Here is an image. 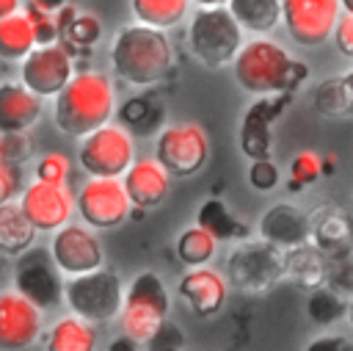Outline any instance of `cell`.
I'll return each mask as SVG.
<instances>
[{
    "label": "cell",
    "instance_id": "6da1fadb",
    "mask_svg": "<svg viewBox=\"0 0 353 351\" xmlns=\"http://www.w3.org/2000/svg\"><path fill=\"white\" fill-rule=\"evenodd\" d=\"M110 66L130 86H154L174 69L171 39L165 36V30L143 22L124 25L110 41Z\"/></svg>",
    "mask_w": 353,
    "mask_h": 351
},
{
    "label": "cell",
    "instance_id": "7a4b0ae2",
    "mask_svg": "<svg viewBox=\"0 0 353 351\" xmlns=\"http://www.w3.org/2000/svg\"><path fill=\"white\" fill-rule=\"evenodd\" d=\"M113 111H116V91L110 77L85 69V72H74L55 94L52 119L63 135L83 138L85 133L110 122Z\"/></svg>",
    "mask_w": 353,
    "mask_h": 351
},
{
    "label": "cell",
    "instance_id": "3957f363",
    "mask_svg": "<svg viewBox=\"0 0 353 351\" xmlns=\"http://www.w3.org/2000/svg\"><path fill=\"white\" fill-rule=\"evenodd\" d=\"M232 75L243 91L262 97L276 91H295L306 77V66L295 61L279 41L254 36L234 53Z\"/></svg>",
    "mask_w": 353,
    "mask_h": 351
},
{
    "label": "cell",
    "instance_id": "277c9868",
    "mask_svg": "<svg viewBox=\"0 0 353 351\" xmlns=\"http://www.w3.org/2000/svg\"><path fill=\"white\" fill-rule=\"evenodd\" d=\"M243 44V28L223 6H199L190 14L188 25V47L190 53L210 69H221L232 64L234 53Z\"/></svg>",
    "mask_w": 353,
    "mask_h": 351
},
{
    "label": "cell",
    "instance_id": "5b68a950",
    "mask_svg": "<svg viewBox=\"0 0 353 351\" xmlns=\"http://www.w3.org/2000/svg\"><path fill=\"white\" fill-rule=\"evenodd\" d=\"M168 307L171 301L163 279L154 271H141L124 287L121 296V310H119L121 334H127L138 345H146L152 334L160 329V323L168 318Z\"/></svg>",
    "mask_w": 353,
    "mask_h": 351
},
{
    "label": "cell",
    "instance_id": "8992f818",
    "mask_svg": "<svg viewBox=\"0 0 353 351\" xmlns=\"http://www.w3.org/2000/svg\"><path fill=\"white\" fill-rule=\"evenodd\" d=\"M121 296H124L121 276L102 265L94 271H85V274L66 276V282H63L66 307L74 315L85 318L88 323L113 321L121 310Z\"/></svg>",
    "mask_w": 353,
    "mask_h": 351
},
{
    "label": "cell",
    "instance_id": "52a82bcc",
    "mask_svg": "<svg viewBox=\"0 0 353 351\" xmlns=\"http://www.w3.org/2000/svg\"><path fill=\"white\" fill-rule=\"evenodd\" d=\"M284 252L268 240H245L226 257L223 279L232 290L259 296L268 293L284 274Z\"/></svg>",
    "mask_w": 353,
    "mask_h": 351
},
{
    "label": "cell",
    "instance_id": "ba28073f",
    "mask_svg": "<svg viewBox=\"0 0 353 351\" xmlns=\"http://www.w3.org/2000/svg\"><path fill=\"white\" fill-rule=\"evenodd\" d=\"M135 160L132 133L121 124H99L85 133L77 146V163L88 177H121Z\"/></svg>",
    "mask_w": 353,
    "mask_h": 351
},
{
    "label": "cell",
    "instance_id": "9c48e42d",
    "mask_svg": "<svg viewBox=\"0 0 353 351\" xmlns=\"http://www.w3.org/2000/svg\"><path fill=\"white\" fill-rule=\"evenodd\" d=\"M63 274L58 271L50 249L28 246L14 260V290L30 298L41 312L58 310L63 301Z\"/></svg>",
    "mask_w": 353,
    "mask_h": 351
},
{
    "label": "cell",
    "instance_id": "30bf717a",
    "mask_svg": "<svg viewBox=\"0 0 353 351\" xmlns=\"http://www.w3.org/2000/svg\"><path fill=\"white\" fill-rule=\"evenodd\" d=\"M210 158V138L207 133L193 124H168L157 133L154 141V160L171 177H190L196 174Z\"/></svg>",
    "mask_w": 353,
    "mask_h": 351
},
{
    "label": "cell",
    "instance_id": "8fae6325",
    "mask_svg": "<svg viewBox=\"0 0 353 351\" xmlns=\"http://www.w3.org/2000/svg\"><path fill=\"white\" fill-rule=\"evenodd\" d=\"M74 210L91 229H113L127 221L132 205L119 177H91L77 191Z\"/></svg>",
    "mask_w": 353,
    "mask_h": 351
},
{
    "label": "cell",
    "instance_id": "7c38bea8",
    "mask_svg": "<svg viewBox=\"0 0 353 351\" xmlns=\"http://www.w3.org/2000/svg\"><path fill=\"white\" fill-rule=\"evenodd\" d=\"M72 75H74V61L61 41L36 44L25 58H19V83L33 94H39L41 99L55 97Z\"/></svg>",
    "mask_w": 353,
    "mask_h": 351
},
{
    "label": "cell",
    "instance_id": "4fadbf2b",
    "mask_svg": "<svg viewBox=\"0 0 353 351\" xmlns=\"http://www.w3.org/2000/svg\"><path fill=\"white\" fill-rule=\"evenodd\" d=\"M342 14L339 0H281V22L301 47H320Z\"/></svg>",
    "mask_w": 353,
    "mask_h": 351
},
{
    "label": "cell",
    "instance_id": "5bb4252c",
    "mask_svg": "<svg viewBox=\"0 0 353 351\" xmlns=\"http://www.w3.org/2000/svg\"><path fill=\"white\" fill-rule=\"evenodd\" d=\"M17 202L28 216V221L36 227V232H52L66 221H72L74 213V196L66 182L33 180L19 191Z\"/></svg>",
    "mask_w": 353,
    "mask_h": 351
},
{
    "label": "cell",
    "instance_id": "9a60e30c",
    "mask_svg": "<svg viewBox=\"0 0 353 351\" xmlns=\"http://www.w3.org/2000/svg\"><path fill=\"white\" fill-rule=\"evenodd\" d=\"M47 249H50V254H52V260L63 276L85 274V271H94L105 263L102 243L88 224H69L66 221L63 227L52 229V240Z\"/></svg>",
    "mask_w": 353,
    "mask_h": 351
},
{
    "label": "cell",
    "instance_id": "2e32d148",
    "mask_svg": "<svg viewBox=\"0 0 353 351\" xmlns=\"http://www.w3.org/2000/svg\"><path fill=\"white\" fill-rule=\"evenodd\" d=\"M44 329V312L17 293L14 287L0 290V348L19 351L30 348Z\"/></svg>",
    "mask_w": 353,
    "mask_h": 351
},
{
    "label": "cell",
    "instance_id": "e0dca14e",
    "mask_svg": "<svg viewBox=\"0 0 353 351\" xmlns=\"http://www.w3.org/2000/svg\"><path fill=\"white\" fill-rule=\"evenodd\" d=\"M292 91H276L262 94L243 116L240 124V149L254 158H270V124L281 116V111L290 105Z\"/></svg>",
    "mask_w": 353,
    "mask_h": 351
},
{
    "label": "cell",
    "instance_id": "ac0fdd59",
    "mask_svg": "<svg viewBox=\"0 0 353 351\" xmlns=\"http://www.w3.org/2000/svg\"><path fill=\"white\" fill-rule=\"evenodd\" d=\"M176 293L196 318H210L226 304L229 285H226L223 274L204 268V265H193L188 274H182Z\"/></svg>",
    "mask_w": 353,
    "mask_h": 351
},
{
    "label": "cell",
    "instance_id": "d6986e66",
    "mask_svg": "<svg viewBox=\"0 0 353 351\" xmlns=\"http://www.w3.org/2000/svg\"><path fill=\"white\" fill-rule=\"evenodd\" d=\"M119 180L127 191L130 205L138 210H152V207L163 205V199L168 196V188H171V174L154 158L132 160Z\"/></svg>",
    "mask_w": 353,
    "mask_h": 351
},
{
    "label": "cell",
    "instance_id": "ffe728a7",
    "mask_svg": "<svg viewBox=\"0 0 353 351\" xmlns=\"http://www.w3.org/2000/svg\"><path fill=\"white\" fill-rule=\"evenodd\" d=\"M259 238L279 246L281 252L298 243L309 240V213H303L298 205L276 202L259 216Z\"/></svg>",
    "mask_w": 353,
    "mask_h": 351
},
{
    "label": "cell",
    "instance_id": "44dd1931",
    "mask_svg": "<svg viewBox=\"0 0 353 351\" xmlns=\"http://www.w3.org/2000/svg\"><path fill=\"white\" fill-rule=\"evenodd\" d=\"M41 119V97L17 80L0 83V135L28 133Z\"/></svg>",
    "mask_w": 353,
    "mask_h": 351
},
{
    "label": "cell",
    "instance_id": "7402d4cb",
    "mask_svg": "<svg viewBox=\"0 0 353 351\" xmlns=\"http://www.w3.org/2000/svg\"><path fill=\"white\" fill-rule=\"evenodd\" d=\"M309 240L325 254L347 252L353 249V218L342 207H323L309 216Z\"/></svg>",
    "mask_w": 353,
    "mask_h": 351
},
{
    "label": "cell",
    "instance_id": "603a6c76",
    "mask_svg": "<svg viewBox=\"0 0 353 351\" xmlns=\"http://www.w3.org/2000/svg\"><path fill=\"white\" fill-rule=\"evenodd\" d=\"M284 274L290 282L312 290L317 285L325 282V268H328V254L320 252L312 240L306 243H298V246H290L284 249Z\"/></svg>",
    "mask_w": 353,
    "mask_h": 351
},
{
    "label": "cell",
    "instance_id": "cb8c5ba5",
    "mask_svg": "<svg viewBox=\"0 0 353 351\" xmlns=\"http://www.w3.org/2000/svg\"><path fill=\"white\" fill-rule=\"evenodd\" d=\"M55 25H58V39L61 44L77 47V50H88L99 41L102 36V22L94 14H80L72 6H61L55 11Z\"/></svg>",
    "mask_w": 353,
    "mask_h": 351
},
{
    "label": "cell",
    "instance_id": "d4e9b609",
    "mask_svg": "<svg viewBox=\"0 0 353 351\" xmlns=\"http://www.w3.org/2000/svg\"><path fill=\"white\" fill-rule=\"evenodd\" d=\"M226 8L254 36H268L281 22V0H226Z\"/></svg>",
    "mask_w": 353,
    "mask_h": 351
},
{
    "label": "cell",
    "instance_id": "484cf974",
    "mask_svg": "<svg viewBox=\"0 0 353 351\" xmlns=\"http://www.w3.org/2000/svg\"><path fill=\"white\" fill-rule=\"evenodd\" d=\"M44 348L47 351H91V348H97L94 323H88L85 318H80L74 312L61 318L50 326Z\"/></svg>",
    "mask_w": 353,
    "mask_h": 351
},
{
    "label": "cell",
    "instance_id": "4316f807",
    "mask_svg": "<svg viewBox=\"0 0 353 351\" xmlns=\"http://www.w3.org/2000/svg\"><path fill=\"white\" fill-rule=\"evenodd\" d=\"M33 240H36V227L28 221L19 202L11 199V202L0 205V254L17 257Z\"/></svg>",
    "mask_w": 353,
    "mask_h": 351
},
{
    "label": "cell",
    "instance_id": "83f0119b",
    "mask_svg": "<svg viewBox=\"0 0 353 351\" xmlns=\"http://www.w3.org/2000/svg\"><path fill=\"white\" fill-rule=\"evenodd\" d=\"M33 47H36V36L22 8L8 17H0V58L3 61H19Z\"/></svg>",
    "mask_w": 353,
    "mask_h": 351
},
{
    "label": "cell",
    "instance_id": "f1b7e54d",
    "mask_svg": "<svg viewBox=\"0 0 353 351\" xmlns=\"http://www.w3.org/2000/svg\"><path fill=\"white\" fill-rule=\"evenodd\" d=\"M196 224L201 229H207L215 240H234L245 235V224L226 207V202L221 199H204L199 213H196Z\"/></svg>",
    "mask_w": 353,
    "mask_h": 351
},
{
    "label": "cell",
    "instance_id": "f546056e",
    "mask_svg": "<svg viewBox=\"0 0 353 351\" xmlns=\"http://www.w3.org/2000/svg\"><path fill=\"white\" fill-rule=\"evenodd\" d=\"M314 108L323 116H353V72L323 80L314 88Z\"/></svg>",
    "mask_w": 353,
    "mask_h": 351
},
{
    "label": "cell",
    "instance_id": "4dcf8cb0",
    "mask_svg": "<svg viewBox=\"0 0 353 351\" xmlns=\"http://www.w3.org/2000/svg\"><path fill=\"white\" fill-rule=\"evenodd\" d=\"M188 6H190V0H130L135 22H143V25H152L160 30L179 25L188 14Z\"/></svg>",
    "mask_w": 353,
    "mask_h": 351
},
{
    "label": "cell",
    "instance_id": "1f68e13d",
    "mask_svg": "<svg viewBox=\"0 0 353 351\" xmlns=\"http://www.w3.org/2000/svg\"><path fill=\"white\" fill-rule=\"evenodd\" d=\"M215 246H218V240L207 229H201L199 224H193V227H188V229L179 232V238H176V257L188 268L207 265L215 257Z\"/></svg>",
    "mask_w": 353,
    "mask_h": 351
},
{
    "label": "cell",
    "instance_id": "d6a6232c",
    "mask_svg": "<svg viewBox=\"0 0 353 351\" xmlns=\"http://www.w3.org/2000/svg\"><path fill=\"white\" fill-rule=\"evenodd\" d=\"M345 307H347V298H342L339 293H334L325 285H317V287L309 290L306 315L317 326H328V323H336L339 318H345Z\"/></svg>",
    "mask_w": 353,
    "mask_h": 351
},
{
    "label": "cell",
    "instance_id": "836d02e7",
    "mask_svg": "<svg viewBox=\"0 0 353 351\" xmlns=\"http://www.w3.org/2000/svg\"><path fill=\"white\" fill-rule=\"evenodd\" d=\"M325 287L339 293L342 298L353 296V249L328 254V268H325Z\"/></svg>",
    "mask_w": 353,
    "mask_h": 351
},
{
    "label": "cell",
    "instance_id": "e575fe53",
    "mask_svg": "<svg viewBox=\"0 0 353 351\" xmlns=\"http://www.w3.org/2000/svg\"><path fill=\"white\" fill-rule=\"evenodd\" d=\"M160 116H163L160 108H157L154 102L143 99V97H138V99H132V102H127V105L121 108V122L130 124L132 133H135V130H152V127L160 122Z\"/></svg>",
    "mask_w": 353,
    "mask_h": 351
},
{
    "label": "cell",
    "instance_id": "d590c367",
    "mask_svg": "<svg viewBox=\"0 0 353 351\" xmlns=\"http://www.w3.org/2000/svg\"><path fill=\"white\" fill-rule=\"evenodd\" d=\"M290 174H292V182H290L292 191H298V188H303V185H312V182L323 174V160H320V155L312 152V149L298 152V155L292 158Z\"/></svg>",
    "mask_w": 353,
    "mask_h": 351
},
{
    "label": "cell",
    "instance_id": "8d00e7d4",
    "mask_svg": "<svg viewBox=\"0 0 353 351\" xmlns=\"http://www.w3.org/2000/svg\"><path fill=\"white\" fill-rule=\"evenodd\" d=\"M25 14H28V19H30V28H33L36 44H50V41H58V25H55V14L41 11V8L30 6V3H28Z\"/></svg>",
    "mask_w": 353,
    "mask_h": 351
},
{
    "label": "cell",
    "instance_id": "74e56055",
    "mask_svg": "<svg viewBox=\"0 0 353 351\" xmlns=\"http://www.w3.org/2000/svg\"><path fill=\"white\" fill-rule=\"evenodd\" d=\"M69 177V158L63 152H47L36 163V180L47 182H66Z\"/></svg>",
    "mask_w": 353,
    "mask_h": 351
},
{
    "label": "cell",
    "instance_id": "f35d334b",
    "mask_svg": "<svg viewBox=\"0 0 353 351\" xmlns=\"http://www.w3.org/2000/svg\"><path fill=\"white\" fill-rule=\"evenodd\" d=\"M279 166L270 160V158H254L251 160V169H248V182L256 188V191H273L279 185Z\"/></svg>",
    "mask_w": 353,
    "mask_h": 351
},
{
    "label": "cell",
    "instance_id": "ab89813d",
    "mask_svg": "<svg viewBox=\"0 0 353 351\" xmlns=\"http://www.w3.org/2000/svg\"><path fill=\"white\" fill-rule=\"evenodd\" d=\"M0 152H3V160L25 163L30 158L33 146L25 133H6V135H0Z\"/></svg>",
    "mask_w": 353,
    "mask_h": 351
},
{
    "label": "cell",
    "instance_id": "60d3db41",
    "mask_svg": "<svg viewBox=\"0 0 353 351\" xmlns=\"http://www.w3.org/2000/svg\"><path fill=\"white\" fill-rule=\"evenodd\" d=\"M22 191V169L19 163L0 160V205L17 199Z\"/></svg>",
    "mask_w": 353,
    "mask_h": 351
},
{
    "label": "cell",
    "instance_id": "b9f144b4",
    "mask_svg": "<svg viewBox=\"0 0 353 351\" xmlns=\"http://www.w3.org/2000/svg\"><path fill=\"white\" fill-rule=\"evenodd\" d=\"M331 39H334V47L345 55V58H353V14H339L334 30H331Z\"/></svg>",
    "mask_w": 353,
    "mask_h": 351
},
{
    "label": "cell",
    "instance_id": "7bdbcfd3",
    "mask_svg": "<svg viewBox=\"0 0 353 351\" xmlns=\"http://www.w3.org/2000/svg\"><path fill=\"white\" fill-rule=\"evenodd\" d=\"M146 345L149 348H176V345H182V332H179V326L168 323V318H165Z\"/></svg>",
    "mask_w": 353,
    "mask_h": 351
},
{
    "label": "cell",
    "instance_id": "ee69618b",
    "mask_svg": "<svg viewBox=\"0 0 353 351\" xmlns=\"http://www.w3.org/2000/svg\"><path fill=\"white\" fill-rule=\"evenodd\" d=\"M309 348H312V351H323V348H331V351H350L353 343L345 340L342 334H331V337H317V340H312Z\"/></svg>",
    "mask_w": 353,
    "mask_h": 351
},
{
    "label": "cell",
    "instance_id": "f6af8a7d",
    "mask_svg": "<svg viewBox=\"0 0 353 351\" xmlns=\"http://www.w3.org/2000/svg\"><path fill=\"white\" fill-rule=\"evenodd\" d=\"M30 6H36V8H41V11L55 14L61 6H66V0H30Z\"/></svg>",
    "mask_w": 353,
    "mask_h": 351
},
{
    "label": "cell",
    "instance_id": "bcb514c9",
    "mask_svg": "<svg viewBox=\"0 0 353 351\" xmlns=\"http://www.w3.org/2000/svg\"><path fill=\"white\" fill-rule=\"evenodd\" d=\"M22 8V0H0V17H8Z\"/></svg>",
    "mask_w": 353,
    "mask_h": 351
},
{
    "label": "cell",
    "instance_id": "7dc6e473",
    "mask_svg": "<svg viewBox=\"0 0 353 351\" xmlns=\"http://www.w3.org/2000/svg\"><path fill=\"white\" fill-rule=\"evenodd\" d=\"M190 3H196V6H223L226 0H190Z\"/></svg>",
    "mask_w": 353,
    "mask_h": 351
},
{
    "label": "cell",
    "instance_id": "c3c4849f",
    "mask_svg": "<svg viewBox=\"0 0 353 351\" xmlns=\"http://www.w3.org/2000/svg\"><path fill=\"white\" fill-rule=\"evenodd\" d=\"M345 318L350 321V326H353V296L347 298V307H345Z\"/></svg>",
    "mask_w": 353,
    "mask_h": 351
},
{
    "label": "cell",
    "instance_id": "681fc988",
    "mask_svg": "<svg viewBox=\"0 0 353 351\" xmlns=\"http://www.w3.org/2000/svg\"><path fill=\"white\" fill-rule=\"evenodd\" d=\"M339 6H342L345 14H353V0H339Z\"/></svg>",
    "mask_w": 353,
    "mask_h": 351
},
{
    "label": "cell",
    "instance_id": "f907efd6",
    "mask_svg": "<svg viewBox=\"0 0 353 351\" xmlns=\"http://www.w3.org/2000/svg\"><path fill=\"white\" fill-rule=\"evenodd\" d=\"M0 160H3V152H0Z\"/></svg>",
    "mask_w": 353,
    "mask_h": 351
}]
</instances>
